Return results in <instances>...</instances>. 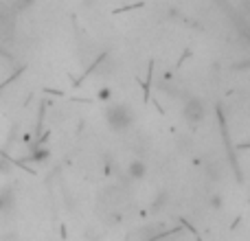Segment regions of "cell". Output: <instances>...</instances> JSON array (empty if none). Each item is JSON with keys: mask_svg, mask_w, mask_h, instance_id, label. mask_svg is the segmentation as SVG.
Returning a JSON list of instances; mask_svg holds the SVG:
<instances>
[{"mask_svg": "<svg viewBox=\"0 0 250 241\" xmlns=\"http://www.w3.org/2000/svg\"><path fill=\"white\" fill-rule=\"evenodd\" d=\"M105 120H108V127L112 132H125V129L132 127L134 123V112L123 103H117L112 108H108L105 112Z\"/></svg>", "mask_w": 250, "mask_h": 241, "instance_id": "1", "label": "cell"}, {"mask_svg": "<svg viewBox=\"0 0 250 241\" xmlns=\"http://www.w3.org/2000/svg\"><path fill=\"white\" fill-rule=\"evenodd\" d=\"M182 117H185L187 123L191 125H200L207 117V108H204V101L198 99V97H191L189 101L182 108Z\"/></svg>", "mask_w": 250, "mask_h": 241, "instance_id": "2", "label": "cell"}, {"mask_svg": "<svg viewBox=\"0 0 250 241\" xmlns=\"http://www.w3.org/2000/svg\"><path fill=\"white\" fill-rule=\"evenodd\" d=\"M127 176L132 178V180H143V178L147 176V164L143 162V160H132V162L127 164Z\"/></svg>", "mask_w": 250, "mask_h": 241, "instance_id": "3", "label": "cell"}, {"mask_svg": "<svg viewBox=\"0 0 250 241\" xmlns=\"http://www.w3.org/2000/svg\"><path fill=\"white\" fill-rule=\"evenodd\" d=\"M97 99L99 101H110L112 99V90H110V88H101V90L97 92Z\"/></svg>", "mask_w": 250, "mask_h": 241, "instance_id": "4", "label": "cell"}]
</instances>
